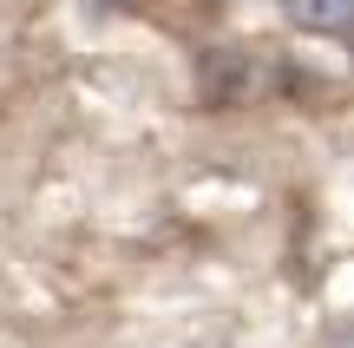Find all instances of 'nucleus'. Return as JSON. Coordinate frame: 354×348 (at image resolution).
I'll list each match as a JSON object with an SVG mask.
<instances>
[{"label":"nucleus","instance_id":"f257e3e1","mask_svg":"<svg viewBox=\"0 0 354 348\" xmlns=\"http://www.w3.org/2000/svg\"><path fill=\"white\" fill-rule=\"evenodd\" d=\"M282 7L302 33H348L354 20V0H282Z\"/></svg>","mask_w":354,"mask_h":348}]
</instances>
